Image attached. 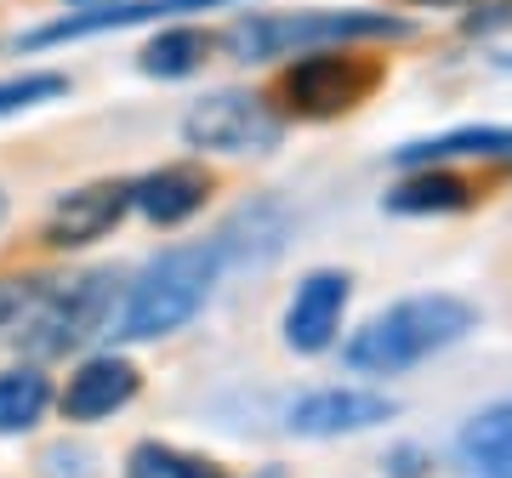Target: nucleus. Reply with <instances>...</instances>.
I'll list each match as a JSON object with an SVG mask.
<instances>
[{
	"label": "nucleus",
	"mask_w": 512,
	"mask_h": 478,
	"mask_svg": "<svg viewBox=\"0 0 512 478\" xmlns=\"http://www.w3.org/2000/svg\"><path fill=\"white\" fill-rule=\"evenodd\" d=\"M478 331V308L467 296L433 291V296H404L387 313H376L365 331H353V342L342 348L348 370L359 376H399V370L433 359V353L456 348Z\"/></svg>",
	"instance_id": "f257e3e1"
},
{
	"label": "nucleus",
	"mask_w": 512,
	"mask_h": 478,
	"mask_svg": "<svg viewBox=\"0 0 512 478\" xmlns=\"http://www.w3.org/2000/svg\"><path fill=\"white\" fill-rule=\"evenodd\" d=\"M228 274L217 239L205 245H171L165 257H154L137 274V285L120 302V319H114V336L120 342H160V336L183 331L188 319L211 302L217 279Z\"/></svg>",
	"instance_id": "f03ea898"
},
{
	"label": "nucleus",
	"mask_w": 512,
	"mask_h": 478,
	"mask_svg": "<svg viewBox=\"0 0 512 478\" xmlns=\"http://www.w3.org/2000/svg\"><path fill=\"white\" fill-rule=\"evenodd\" d=\"M410 23L393 12H256L222 29V52L239 63H268V57H308L330 52L348 40H399Z\"/></svg>",
	"instance_id": "7ed1b4c3"
},
{
	"label": "nucleus",
	"mask_w": 512,
	"mask_h": 478,
	"mask_svg": "<svg viewBox=\"0 0 512 478\" xmlns=\"http://www.w3.org/2000/svg\"><path fill=\"white\" fill-rule=\"evenodd\" d=\"M114 274H80V279H40L35 302L29 313L18 319V342L29 353V365L35 359H63V353L86 348L97 331H109L114 325Z\"/></svg>",
	"instance_id": "20e7f679"
},
{
	"label": "nucleus",
	"mask_w": 512,
	"mask_h": 478,
	"mask_svg": "<svg viewBox=\"0 0 512 478\" xmlns=\"http://www.w3.org/2000/svg\"><path fill=\"white\" fill-rule=\"evenodd\" d=\"M279 137H285V120L251 92H217L183 114V143L211 154H268Z\"/></svg>",
	"instance_id": "39448f33"
},
{
	"label": "nucleus",
	"mask_w": 512,
	"mask_h": 478,
	"mask_svg": "<svg viewBox=\"0 0 512 478\" xmlns=\"http://www.w3.org/2000/svg\"><path fill=\"white\" fill-rule=\"evenodd\" d=\"M376 80H382V69H376V63H365V57H353V52H342V46H336V52L296 57V69L279 80V92H285L291 114L330 120V114H348L353 103H365Z\"/></svg>",
	"instance_id": "423d86ee"
},
{
	"label": "nucleus",
	"mask_w": 512,
	"mask_h": 478,
	"mask_svg": "<svg viewBox=\"0 0 512 478\" xmlns=\"http://www.w3.org/2000/svg\"><path fill=\"white\" fill-rule=\"evenodd\" d=\"M399 416V405L387 393H370V387H319V393H302L285 405V433L296 439H348V433H370Z\"/></svg>",
	"instance_id": "0eeeda50"
},
{
	"label": "nucleus",
	"mask_w": 512,
	"mask_h": 478,
	"mask_svg": "<svg viewBox=\"0 0 512 478\" xmlns=\"http://www.w3.org/2000/svg\"><path fill=\"white\" fill-rule=\"evenodd\" d=\"M353 279L336 274V268H313L302 285H296L291 308H285V348L291 353H325L342 331V313H348Z\"/></svg>",
	"instance_id": "6e6552de"
},
{
	"label": "nucleus",
	"mask_w": 512,
	"mask_h": 478,
	"mask_svg": "<svg viewBox=\"0 0 512 478\" xmlns=\"http://www.w3.org/2000/svg\"><path fill=\"white\" fill-rule=\"evenodd\" d=\"M137 387H143V376H137L131 359L97 353V359H86L69 376L57 405H63V422H103V416H114V410H126L137 399Z\"/></svg>",
	"instance_id": "1a4fd4ad"
},
{
	"label": "nucleus",
	"mask_w": 512,
	"mask_h": 478,
	"mask_svg": "<svg viewBox=\"0 0 512 478\" xmlns=\"http://www.w3.org/2000/svg\"><path fill=\"white\" fill-rule=\"evenodd\" d=\"M211 6H234V0H120V6H97V12H74L23 40V46H63V40L109 35V29H131V23L177 18V12H211Z\"/></svg>",
	"instance_id": "9d476101"
},
{
	"label": "nucleus",
	"mask_w": 512,
	"mask_h": 478,
	"mask_svg": "<svg viewBox=\"0 0 512 478\" xmlns=\"http://www.w3.org/2000/svg\"><path fill=\"white\" fill-rule=\"evenodd\" d=\"M131 211V183H86L52 205L46 239L52 245H92Z\"/></svg>",
	"instance_id": "9b49d317"
},
{
	"label": "nucleus",
	"mask_w": 512,
	"mask_h": 478,
	"mask_svg": "<svg viewBox=\"0 0 512 478\" xmlns=\"http://www.w3.org/2000/svg\"><path fill=\"white\" fill-rule=\"evenodd\" d=\"M205 194H211V177L194 171V166H160L154 177L131 183V205H137L148 222H160V228L188 222L205 205Z\"/></svg>",
	"instance_id": "f8f14e48"
},
{
	"label": "nucleus",
	"mask_w": 512,
	"mask_h": 478,
	"mask_svg": "<svg viewBox=\"0 0 512 478\" xmlns=\"http://www.w3.org/2000/svg\"><path fill=\"white\" fill-rule=\"evenodd\" d=\"M450 160H512V126H461L399 148V166H450Z\"/></svg>",
	"instance_id": "ddd939ff"
},
{
	"label": "nucleus",
	"mask_w": 512,
	"mask_h": 478,
	"mask_svg": "<svg viewBox=\"0 0 512 478\" xmlns=\"http://www.w3.org/2000/svg\"><path fill=\"white\" fill-rule=\"evenodd\" d=\"M461 461L473 467V478H512V399L478 410L456 439Z\"/></svg>",
	"instance_id": "4468645a"
},
{
	"label": "nucleus",
	"mask_w": 512,
	"mask_h": 478,
	"mask_svg": "<svg viewBox=\"0 0 512 478\" xmlns=\"http://www.w3.org/2000/svg\"><path fill=\"white\" fill-rule=\"evenodd\" d=\"M467 205H473V188L444 166H427L421 177L387 188V211H399V217H444V211H467Z\"/></svg>",
	"instance_id": "2eb2a0df"
},
{
	"label": "nucleus",
	"mask_w": 512,
	"mask_h": 478,
	"mask_svg": "<svg viewBox=\"0 0 512 478\" xmlns=\"http://www.w3.org/2000/svg\"><path fill=\"white\" fill-rule=\"evenodd\" d=\"M52 410V382L40 376V365H12L0 370V439H18L40 416Z\"/></svg>",
	"instance_id": "dca6fc26"
},
{
	"label": "nucleus",
	"mask_w": 512,
	"mask_h": 478,
	"mask_svg": "<svg viewBox=\"0 0 512 478\" xmlns=\"http://www.w3.org/2000/svg\"><path fill=\"white\" fill-rule=\"evenodd\" d=\"M205 57H211V35H200V29H165V35H154V46L143 52V74L183 80V74L205 69Z\"/></svg>",
	"instance_id": "f3484780"
},
{
	"label": "nucleus",
	"mask_w": 512,
	"mask_h": 478,
	"mask_svg": "<svg viewBox=\"0 0 512 478\" xmlns=\"http://www.w3.org/2000/svg\"><path fill=\"white\" fill-rule=\"evenodd\" d=\"M126 478H222L217 461L171 450V444H137L126 461Z\"/></svg>",
	"instance_id": "a211bd4d"
},
{
	"label": "nucleus",
	"mask_w": 512,
	"mask_h": 478,
	"mask_svg": "<svg viewBox=\"0 0 512 478\" xmlns=\"http://www.w3.org/2000/svg\"><path fill=\"white\" fill-rule=\"evenodd\" d=\"M69 92L63 74H18V80H0V114H23V109H40L52 97Z\"/></svg>",
	"instance_id": "6ab92c4d"
},
{
	"label": "nucleus",
	"mask_w": 512,
	"mask_h": 478,
	"mask_svg": "<svg viewBox=\"0 0 512 478\" xmlns=\"http://www.w3.org/2000/svg\"><path fill=\"white\" fill-rule=\"evenodd\" d=\"M35 291H40V279H0V336H6V342L18 331V319L29 313Z\"/></svg>",
	"instance_id": "aec40b11"
},
{
	"label": "nucleus",
	"mask_w": 512,
	"mask_h": 478,
	"mask_svg": "<svg viewBox=\"0 0 512 478\" xmlns=\"http://www.w3.org/2000/svg\"><path fill=\"white\" fill-rule=\"evenodd\" d=\"M69 6H80V12H97V6H120V0H69Z\"/></svg>",
	"instance_id": "412c9836"
},
{
	"label": "nucleus",
	"mask_w": 512,
	"mask_h": 478,
	"mask_svg": "<svg viewBox=\"0 0 512 478\" xmlns=\"http://www.w3.org/2000/svg\"><path fill=\"white\" fill-rule=\"evenodd\" d=\"M256 478H285V473H279V467H268V473H256Z\"/></svg>",
	"instance_id": "4be33fe9"
},
{
	"label": "nucleus",
	"mask_w": 512,
	"mask_h": 478,
	"mask_svg": "<svg viewBox=\"0 0 512 478\" xmlns=\"http://www.w3.org/2000/svg\"><path fill=\"white\" fill-rule=\"evenodd\" d=\"M0 217H6V194H0Z\"/></svg>",
	"instance_id": "5701e85b"
},
{
	"label": "nucleus",
	"mask_w": 512,
	"mask_h": 478,
	"mask_svg": "<svg viewBox=\"0 0 512 478\" xmlns=\"http://www.w3.org/2000/svg\"><path fill=\"white\" fill-rule=\"evenodd\" d=\"M416 6H427V0H416Z\"/></svg>",
	"instance_id": "b1692460"
}]
</instances>
